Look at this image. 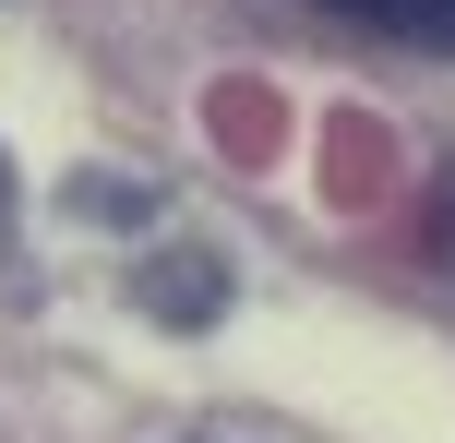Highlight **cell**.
<instances>
[{"mask_svg":"<svg viewBox=\"0 0 455 443\" xmlns=\"http://www.w3.org/2000/svg\"><path fill=\"white\" fill-rule=\"evenodd\" d=\"M132 300L156 312V324H216V300H228V264L180 240V252H156V264L132 276Z\"/></svg>","mask_w":455,"mask_h":443,"instance_id":"1","label":"cell"},{"mask_svg":"<svg viewBox=\"0 0 455 443\" xmlns=\"http://www.w3.org/2000/svg\"><path fill=\"white\" fill-rule=\"evenodd\" d=\"M323 12H347V24H371V36H408V48H432V60H455V0H323Z\"/></svg>","mask_w":455,"mask_h":443,"instance_id":"2","label":"cell"},{"mask_svg":"<svg viewBox=\"0 0 455 443\" xmlns=\"http://www.w3.org/2000/svg\"><path fill=\"white\" fill-rule=\"evenodd\" d=\"M432 252L455 264V168H443V192H432Z\"/></svg>","mask_w":455,"mask_h":443,"instance_id":"3","label":"cell"},{"mask_svg":"<svg viewBox=\"0 0 455 443\" xmlns=\"http://www.w3.org/2000/svg\"><path fill=\"white\" fill-rule=\"evenodd\" d=\"M0 240H12V156H0Z\"/></svg>","mask_w":455,"mask_h":443,"instance_id":"4","label":"cell"}]
</instances>
